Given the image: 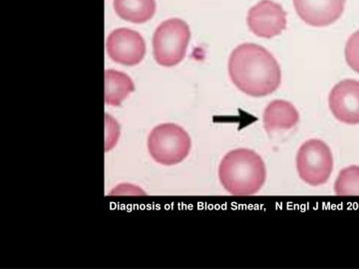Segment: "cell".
Returning a JSON list of instances; mask_svg holds the SVG:
<instances>
[{"label": "cell", "mask_w": 359, "mask_h": 269, "mask_svg": "<svg viewBox=\"0 0 359 269\" xmlns=\"http://www.w3.org/2000/svg\"><path fill=\"white\" fill-rule=\"evenodd\" d=\"M295 11L306 25L325 27L341 18L346 0H292Z\"/></svg>", "instance_id": "obj_9"}, {"label": "cell", "mask_w": 359, "mask_h": 269, "mask_svg": "<svg viewBox=\"0 0 359 269\" xmlns=\"http://www.w3.org/2000/svg\"><path fill=\"white\" fill-rule=\"evenodd\" d=\"M299 178L309 186L327 183L334 170V156L325 142L318 139L306 141L297 156Z\"/></svg>", "instance_id": "obj_5"}, {"label": "cell", "mask_w": 359, "mask_h": 269, "mask_svg": "<svg viewBox=\"0 0 359 269\" xmlns=\"http://www.w3.org/2000/svg\"><path fill=\"white\" fill-rule=\"evenodd\" d=\"M113 6L122 20L137 25L152 20L156 13L155 0H114Z\"/></svg>", "instance_id": "obj_11"}, {"label": "cell", "mask_w": 359, "mask_h": 269, "mask_svg": "<svg viewBox=\"0 0 359 269\" xmlns=\"http://www.w3.org/2000/svg\"><path fill=\"white\" fill-rule=\"evenodd\" d=\"M229 74L243 93L257 98L273 93L282 82V71L273 54L254 43L240 45L231 52Z\"/></svg>", "instance_id": "obj_1"}, {"label": "cell", "mask_w": 359, "mask_h": 269, "mask_svg": "<svg viewBox=\"0 0 359 269\" xmlns=\"http://www.w3.org/2000/svg\"><path fill=\"white\" fill-rule=\"evenodd\" d=\"M191 40V30L186 21L171 18L158 26L153 37L156 62L173 67L185 58Z\"/></svg>", "instance_id": "obj_4"}, {"label": "cell", "mask_w": 359, "mask_h": 269, "mask_svg": "<svg viewBox=\"0 0 359 269\" xmlns=\"http://www.w3.org/2000/svg\"><path fill=\"white\" fill-rule=\"evenodd\" d=\"M335 119L348 125L359 124V81L344 80L335 85L328 98Z\"/></svg>", "instance_id": "obj_8"}, {"label": "cell", "mask_w": 359, "mask_h": 269, "mask_svg": "<svg viewBox=\"0 0 359 269\" xmlns=\"http://www.w3.org/2000/svg\"><path fill=\"white\" fill-rule=\"evenodd\" d=\"M134 90L135 85L128 75L116 70L106 71L105 102L107 105L118 107Z\"/></svg>", "instance_id": "obj_12"}, {"label": "cell", "mask_w": 359, "mask_h": 269, "mask_svg": "<svg viewBox=\"0 0 359 269\" xmlns=\"http://www.w3.org/2000/svg\"><path fill=\"white\" fill-rule=\"evenodd\" d=\"M299 114L292 103L275 100L269 103L264 113V125L269 134L280 130H289L297 126Z\"/></svg>", "instance_id": "obj_10"}, {"label": "cell", "mask_w": 359, "mask_h": 269, "mask_svg": "<svg viewBox=\"0 0 359 269\" xmlns=\"http://www.w3.org/2000/svg\"><path fill=\"white\" fill-rule=\"evenodd\" d=\"M192 141L185 130L173 123L156 127L149 134L148 150L155 162L175 166L190 154Z\"/></svg>", "instance_id": "obj_3"}, {"label": "cell", "mask_w": 359, "mask_h": 269, "mask_svg": "<svg viewBox=\"0 0 359 269\" xmlns=\"http://www.w3.org/2000/svg\"><path fill=\"white\" fill-rule=\"evenodd\" d=\"M106 50L118 64L135 66L140 64L145 57L146 43L140 33L129 28H119L108 36Z\"/></svg>", "instance_id": "obj_6"}, {"label": "cell", "mask_w": 359, "mask_h": 269, "mask_svg": "<svg viewBox=\"0 0 359 269\" xmlns=\"http://www.w3.org/2000/svg\"><path fill=\"white\" fill-rule=\"evenodd\" d=\"M344 53L347 64L351 69L359 73V30L347 40Z\"/></svg>", "instance_id": "obj_14"}, {"label": "cell", "mask_w": 359, "mask_h": 269, "mask_svg": "<svg viewBox=\"0 0 359 269\" xmlns=\"http://www.w3.org/2000/svg\"><path fill=\"white\" fill-rule=\"evenodd\" d=\"M266 165L254 151L238 149L224 156L219 178L224 190L237 197L254 195L266 181Z\"/></svg>", "instance_id": "obj_2"}, {"label": "cell", "mask_w": 359, "mask_h": 269, "mask_svg": "<svg viewBox=\"0 0 359 269\" xmlns=\"http://www.w3.org/2000/svg\"><path fill=\"white\" fill-rule=\"evenodd\" d=\"M334 192L340 197L359 195V167H348L340 172L335 181Z\"/></svg>", "instance_id": "obj_13"}, {"label": "cell", "mask_w": 359, "mask_h": 269, "mask_svg": "<svg viewBox=\"0 0 359 269\" xmlns=\"http://www.w3.org/2000/svg\"><path fill=\"white\" fill-rule=\"evenodd\" d=\"M250 32L262 39H273L287 28V13L273 0H261L248 13Z\"/></svg>", "instance_id": "obj_7"}]
</instances>
